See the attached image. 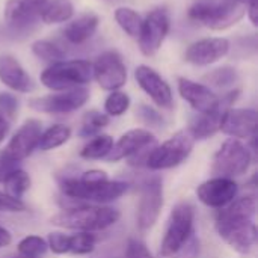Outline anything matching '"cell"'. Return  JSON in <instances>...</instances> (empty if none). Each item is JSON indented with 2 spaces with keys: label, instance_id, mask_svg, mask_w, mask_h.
<instances>
[{
  "label": "cell",
  "instance_id": "obj_1",
  "mask_svg": "<svg viewBox=\"0 0 258 258\" xmlns=\"http://www.w3.org/2000/svg\"><path fill=\"white\" fill-rule=\"evenodd\" d=\"M255 213V195H243L234 198L227 207L221 209L216 216V231L219 237L239 254H249L257 243Z\"/></svg>",
  "mask_w": 258,
  "mask_h": 258
},
{
  "label": "cell",
  "instance_id": "obj_2",
  "mask_svg": "<svg viewBox=\"0 0 258 258\" xmlns=\"http://www.w3.org/2000/svg\"><path fill=\"white\" fill-rule=\"evenodd\" d=\"M121 218V212L107 206H80L73 209H65L63 212L54 215L50 221L53 225L74 230V231H103L115 225Z\"/></svg>",
  "mask_w": 258,
  "mask_h": 258
},
{
  "label": "cell",
  "instance_id": "obj_3",
  "mask_svg": "<svg viewBox=\"0 0 258 258\" xmlns=\"http://www.w3.org/2000/svg\"><path fill=\"white\" fill-rule=\"evenodd\" d=\"M246 12L239 0H197L187 11V17L212 30H225L236 24Z\"/></svg>",
  "mask_w": 258,
  "mask_h": 258
},
{
  "label": "cell",
  "instance_id": "obj_4",
  "mask_svg": "<svg viewBox=\"0 0 258 258\" xmlns=\"http://www.w3.org/2000/svg\"><path fill=\"white\" fill-rule=\"evenodd\" d=\"M92 76V65L83 59L59 60L45 68L39 80L51 91H68L86 85Z\"/></svg>",
  "mask_w": 258,
  "mask_h": 258
},
{
  "label": "cell",
  "instance_id": "obj_5",
  "mask_svg": "<svg viewBox=\"0 0 258 258\" xmlns=\"http://www.w3.org/2000/svg\"><path fill=\"white\" fill-rule=\"evenodd\" d=\"M194 145H195V139L189 133V130L177 132L162 145H156L151 150L145 162V166L153 171H163V169L175 168L181 165L190 156Z\"/></svg>",
  "mask_w": 258,
  "mask_h": 258
},
{
  "label": "cell",
  "instance_id": "obj_6",
  "mask_svg": "<svg viewBox=\"0 0 258 258\" xmlns=\"http://www.w3.org/2000/svg\"><path fill=\"white\" fill-rule=\"evenodd\" d=\"M252 162L251 150L239 139H227L213 156L212 172L215 177L236 178L248 172Z\"/></svg>",
  "mask_w": 258,
  "mask_h": 258
},
{
  "label": "cell",
  "instance_id": "obj_7",
  "mask_svg": "<svg viewBox=\"0 0 258 258\" xmlns=\"http://www.w3.org/2000/svg\"><path fill=\"white\" fill-rule=\"evenodd\" d=\"M195 210L189 203H178L169 216L165 237L160 245V254L163 257L175 255L189 240L194 233Z\"/></svg>",
  "mask_w": 258,
  "mask_h": 258
},
{
  "label": "cell",
  "instance_id": "obj_8",
  "mask_svg": "<svg viewBox=\"0 0 258 258\" xmlns=\"http://www.w3.org/2000/svg\"><path fill=\"white\" fill-rule=\"evenodd\" d=\"M60 189L63 195L73 200H82L97 204H109L121 198L127 190L128 184L124 181H112L107 180L100 184H83L79 178L70 177L62 180Z\"/></svg>",
  "mask_w": 258,
  "mask_h": 258
},
{
  "label": "cell",
  "instance_id": "obj_9",
  "mask_svg": "<svg viewBox=\"0 0 258 258\" xmlns=\"http://www.w3.org/2000/svg\"><path fill=\"white\" fill-rule=\"evenodd\" d=\"M89 91L83 86L29 100V107L41 113H70L86 104Z\"/></svg>",
  "mask_w": 258,
  "mask_h": 258
},
{
  "label": "cell",
  "instance_id": "obj_10",
  "mask_svg": "<svg viewBox=\"0 0 258 258\" xmlns=\"http://www.w3.org/2000/svg\"><path fill=\"white\" fill-rule=\"evenodd\" d=\"M163 207V184L162 180L154 177L148 178L141 186L139 204H138V228L141 231L151 230Z\"/></svg>",
  "mask_w": 258,
  "mask_h": 258
},
{
  "label": "cell",
  "instance_id": "obj_11",
  "mask_svg": "<svg viewBox=\"0 0 258 258\" xmlns=\"http://www.w3.org/2000/svg\"><path fill=\"white\" fill-rule=\"evenodd\" d=\"M92 74L101 89L110 92L118 91L127 82V68L122 62V57L112 50L101 53L95 59L92 65Z\"/></svg>",
  "mask_w": 258,
  "mask_h": 258
},
{
  "label": "cell",
  "instance_id": "obj_12",
  "mask_svg": "<svg viewBox=\"0 0 258 258\" xmlns=\"http://www.w3.org/2000/svg\"><path fill=\"white\" fill-rule=\"evenodd\" d=\"M171 27L169 15L165 9L151 11L145 20H142V27L139 33V47L145 56H153L162 47Z\"/></svg>",
  "mask_w": 258,
  "mask_h": 258
},
{
  "label": "cell",
  "instance_id": "obj_13",
  "mask_svg": "<svg viewBox=\"0 0 258 258\" xmlns=\"http://www.w3.org/2000/svg\"><path fill=\"white\" fill-rule=\"evenodd\" d=\"M42 133V125L38 119H27L20 125V128L14 133L11 141L8 142L5 148V154L14 160V162H21L27 159L33 150L38 148V142Z\"/></svg>",
  "mask_w": 258,
  "mask_h": 258
},
{
  "label": "cell",
  "instance_id": "obj_14",
  "mask_svg": "<svg viewBox=\"0 0 258 258\" xmlns=\"http://www.w3.org/2000/svg\"><path fill=\"white\" fill-rule=\"evenodd\" d=\"M239 186L233 178L213 177L197 187V198L207 207L224 209L237 198Z\"/></svg>",
  "mask_w": 258,
  "mask_h": 258
},
{
  "label": "cell",
  "instance_id": "obj_15",
  "mask_svg": "<svg viewBox=\"0 0 258 258\" xmlns=\"http://www.w3.org/2000/svg\"><path fill=\"white\" fill-rule=\"evenodd\" d=\"M156 147V138L151 132L145 128H133L125 132L118 142H113L110 153L107 154V162H119L122 159H130L144 150Z\"/></svg>",
  "mask_w": 258,
  "mask_h": 258
},
{
  "label": "cell",
  "instance_id": "obj_16",
  "mask_svg": "<svg viewBox=\"0 0 258 258\" xmlns=\"http://www.w3.org/2000/svg\"><path fill=\"white\" fill-rule=\"evenodd\" d=\"M135 79L141 89L159 106L163 109H171L174 104L171 86L166 80L153 68L147 65H139L135 71Z\"/></svg>",
  "mask_w": 258,
  "mask_h": 258
},
{
  "label": "cell",
  "instance_id": "obj_17",
  "mask_svg": "<svg viewBox=\"0 0 258 258\" xmlns=\"http://www.w3.org/2000/svg\"><path fill=\"white\" fill-rule=\"evenodd\" d=\"M222 133L234 139H251L257 135V112L254 109L230 107L221 119Z\"/></svg>",
  "mask_w": 258,
  "mask_h": 258
},
{
  "label": "cell",
  "instance_id": "obj_18",
  "mask_svg": "<svg viewBox=\"0 0 258 258\" xmlns=\"http://www.w3.org/2000/svg\"><path fill=\"white\" fill-rule=\"evenodd\" d=\"M231 44L227 38H204L189 45L184 59L194 65L206 67L228 54Z\"/></svg>",
  "mask_w": 258,
  "mask_h": 258
},
{
  "label": "cell",
  "instance_id": "obj_19",
  "mask_svg": "<svg viewBox=\"0 0 258 258\" xmlns=\"http://www.w3.org/2000/svg\"><path fill=\"white\" fill-rule=\"evenodd\" d=\"M178 92L184 101L200 113H209L219 107V97L206 85L197 83L186 77L178 79Z\"/></svg>",
  "mask_w": 258,
  "mask_h": 258
},
{
  "label": "cell",
  "instance_id": "obj_20",
  "mask_svg": "<svg viewBox=\"0 0 258 258\" xmlns=\"http://www.w3.org/2000/svg\"><path fill=\"white\" fill-rule=\"evenodd\" d=\"M47 0H8L5 5V20L15 29H24L39 18V12Z\"/></svg>",
  "mask_w": 258,
  "mask_h": 258
},
{
  "label": "cell",
  "instance_id": "obj_21",
  "mask_svg": "<svg viewBox=\"0 0 258 258\" xmlns=\"http://www.w3.org/2000/svg\"><path fill=\"white\" fill-rule=\"evenodd\" d=\"M0 82L9 89L21 94H27L35 89L30 76L24 71L20 62L9 54L0 56Z\"/></svg>",
  "mask_w": 258,
  "mask_h": 258
},
{
  "label": "cell",
  "instance_id": "obj_22",
  "mask_svg": "<svg viewBox=\"0 0 258 258\" xmlns=\"http://www.w3.org/2000/svg\"><path fill=\"white\" fill-rule=\"evenodd\" d=\"M98 27V17L94 14H85L73 20L63 29V38L71 44H83L94 36Z\"/></svg>",
  "mask_w": 258,
  "mask_h": 258
},
{
  "label": "cell",
  "instance_id": "obj_23",
  "mask_svg": "<svg viewBox=\"0 0 258 258\" xmlns=\"http://www.w3.org/2000/svg\"><path fill=\"white\" fill-rule=\"evenodd\" d=\"M74 14L73 3L70 0H47L39 12V18L45 24L65 23Z\"/></svg>",
  "mask_w": 258,
  "mask_h": 258
},
{
  "label": "cell",
  "instance_id": "obj_24",
  "mask_svg": "<svg viewBox=\"0 0 258 258\" xmlns=\"http://www.w3.org/2000/svg\"><path fill=\"white\" fill-rule=\"evenodd\" d=\"M71 138V128L63 124H53L48 127L45 132L41 133L39 142H38V150L41 151H51L54 148L62 147L67 144Z\"/></svg>",
  "mask_w": 258,
  "mask_h": 258
},
{
  "label": "cell",
  "instance_id": "obj_25",
  "mask_svg": "<svg viewBox=\"0 0 258 258\" xmlns=\"http://www.w3.org/2000/svg\"><path fill=\"white\" fill-rule=\"evenodd\" d=\"M113 147V138L109 135H97L91 139L80 151V157L86 160H101L106 159Z\"/></svg>",
  "mask_w": 258,
  "mask_h": 258
},
{
  "label": "cell",
  "instance_id": "obj_26",
  "mask_svg": "<svg viewBox=\"0 0 258 258\" xmlns=\"http://www.w3.org/2000/svg\"><path fill=\"white\" fill-rule=\"evenodd\" d=\"M3 186H5V192L15 197V198H20L30 189V177L26 171L20 169V168H15L14 171H11L5 180L2 181Z\"/></svg>",
  "mask_w": 258,
  "mask_h": 258
},
{
  "label": "cell",
  "instance_id": "obj_27",
  "mask_svg": "<svg viewBox=\"0 0 258 258\" xmlns=\"http://www.w3.org/2000/svg\"><path fill=\"white\" fill-rule=\"evenodd\" d=\"M115 20L118 23V26L132 38H138L141 33V27H142V18L141 15L132 9V8H118L115 11Z\"/></svg>",
  "mask_w": 258,
  "mask_h": 258
},
{
  "label": "cell",
  "instance_id": "obj_28",
  "mask_svg": "<svg viewBox=\"0 0 258 258\" xmlns=\"http://www.w3.org/2000/svg\"><path fill=\"white\" fill-rule=\"evenodd\" d=\"M107 125H109V116L107 115H104L98 110H89L85 113V116L82 119L79 136H82V138L97 136L98 132H101Z\"/></svg>",
  "mask_w": 258,
  "mask_h": 258
},
{
  "label": "cell",
  "instance_id": "obj_29",
  "mask_svg": "<svg viewBox=\"0 0 258 258\" xmlns=\"http://www.w3.org/2000/svg\"><path fill=\"white\" fill-rule=\"evenodd\" d=\"M95 245H97V237L92 233L77 231L76 234L70 236L68 254L88 255V254H91L95 249Z\"/></svg>",
  "mask_w": 258,
  "mask_h": 258
},
{
  "label": "cell",
  "instance_id": "obj_30",
  "mask_svg": "<svg viewBox=\"0 0 258 258\" xmlns=\"http://www.w3.org/2000/svg\"><path fill=\"white\" fill-rule=\"evenodd\" d=\"M32 51L36 57H39L45 62H51V63L65 59V51L54 42H50L45 39L35 41L32 44Z\"/></svg>",
  "mask_w": 258,
  "mask_h": 258
},
{
  "label": "cell",
  "instance_id": "obj_31",
  "mask_svg": "<svg viewBox=\"0 0 258 258\" xmlns=\"http://www.w3.org/2000/svg\"><path fill=\"white\" fill-rule=\"evenodd\" d=\"M48 249L47 240L39 236H26L17 245V251L20 255L29 258H39Z\"/></svg>",
  "mask_w": 258,
  "mask_h": 258
},
{
  "label": "cell",
  "instance_id": "obj_32",
  "mask_svg": "<svg viewBox=\"0 0 258 258\" xmlns=\"http://www.w3.org/2000/svg\"><path fill=\"white\" fill-rule=\"evenodd\" d=\"M204 80L216 88H227L239 80V74L233 67H221L206 74Z\"/></svg>",
  "mask_w": 258,
  "mask_h": 258
},
{
  "label": "cell",
  "instance_id": "obj_33",
  "mask_svg": "<svg viewBox=\"0 0 258 258\" xmlns=\"http://www.w3.org/2000/svg\"><path fill=\"white\" fill-rule=\"evenodd\" d=\"M130 107V97L125 92L113 91L104 101V110L109 116H121Z\"/></svg>",
  "mask_w": 258,
  "mask_h": 258
},
{
  "label": "cell",
  "instance_id": "obj_34",
  "mask_svg": "<svg viewBox=\"0 0 258 258\" xmlns=\"http://www.w3.org/2000/svg\"><path fill=\"white\" fill-rule=\"evenodd\" d=\"M18 112V100L8 92H0V116L6 121H12Z\"/></svg>",
  "mask_w": 258,
  "mask_h": 258
},
{
  "label": "cell",
  "instance_id": "obj_35",
  "mask_svg": "<svg viewBox=\"0 0 258 258\" xmlns=\"http://www.w3.org/2000/svg\"><path fill=\"white\" fill-rule=\"evenodd\" d=\"M68 243H70V236H67L65 233L56 231V233L48 234L47 245L53 254H57V255L68 254Z\"/></svg>",
  "mask_w": 258,
  "mask_h": 258
},
{
  "label": "cell",
  "instance_id": "obj_36",
  "mask_svg": "<svg viewBox=\"0 0 258 258\" xmlns=\"http://www.w3.org/2000/svg\"><path fill=\"white\" fill-rule=\"evenodd\" d=\"M27 206L20 200L15 198L6 192H0V212H8V213H21L26 212Z\"/></svg>",
  "mask_w": 258,
  "mask_h": 258
},
{
  "label": "cell",
  "instance_id": "obj_37",
  "mask_svg": "<svg viewBox=\"0 0 258 258\" xmlns=\"http://www.w3.org/2000/svg\"><path fill=\"white\" fill-rule=\"evenodd\" d=\"M136 115H138L145 124H148V125H151V127H160V125L163 124V116H162L157 110H154L153 107H150V106L141 104V106L138 107V110H136Z\"/></svg>",
  "mask_w": 258,
  "mask_h": 258
},
{
  "label": "cell",
  "instance_id": "obj_38",
  "mask_svg": "<svg viewBox=\"0 0 258 258\" xmlns=\"http://www.w3.org/2000/svg\"><path fill=\"white\" fill-rule=\"evenodd\" d=\"M125 258H153V255L142 240L128 239L125 246Z\"/></svg>",
  "mask_w": 258,
  "mask_h": 258
},
{
  "label": "cell",
  "instance_id": "obj_39",
  "mask_svg": "<svg viewBox=\"0 0 258 258\" xmlns=\"http://www.w3.org/2000/svg\"><path fill=\"white\" fill-rule=\"evenodd\" d=\"M79 180L83 184H100V183L107 181L109 180V175L103 169H89V171L83 172Z\"/></svg>",
  "mask_w": 258,
  "mask_h": 258
},
{
  "label": "cell",
  "instance_id": "obj_40",
  "mask_svg": "<svg viewBox=\"0 0 258 258\" xmlns=\"http://www.w3.org/2000/svg\"><path fill=\"white\" fill-rule=\"evenodd\" d=\"M246 12H248V17H249L251 23H252L254 26H257L258 24V0L251 2V3L246 6Z\"/></svg>",
  "mask_w": 258,
  "mask_h": 258
},
{
  "label": "cell",
  "instance_id": "obj_41",
  "mask_svg": "<svg viewBox=\"0 0 258 258\" xmlns=\"http://www.w3.org/2000/svg\"><path fill=\"white\" fill-rule=\"evenodd\" d=\"M12 243V234L0 225V248L9 246Z\"/></svg>",
  "mask_w": 258,
  "mask_h": 258
},
{
  "label": "cell",
  "instance_id": "obj_42",
  "mask_svg": "<svg viewBox=\"0 0 258 258\" xmlns=\"http://www.w3.org/2000/svg\"><path fill=\"white\" fill-rule=\"evenodd\" d=\"M8 133H9V121H6L5 118L0 116V144L5 141Z\"/></svg>",
  "mask_w": 258,
  "mask_h": 258
},
{
  "label": "cell",
  "instance_id": "obj_43",
  "mask_svg": "<svg viewBox=\"0 0 258 258\" xmlns=\"http://www.w3.org/2000/svg\"><path fill=\"white\" fill-rule=\"evenodd\" d=\"M239 2H240L242 5H245V6H248V5H249L251 2H254V0H239Z\"/></svg>",
  "mask_w": 258,
  "mask_h": 258
},
{
  "label": "cell",
  "instance_id": "obj_44",
  "mask_svg": "<svg viewBox=\"0 0 258 258\" xmlns=\"http://www.w3.org/2000/svg\"><path fill=\"white\" fill-rule=\"evenodd\" d=\"M8 258H29V257H23V255H20V254H18V255H15V257H8Z\"/></svg>",
  "mask_w": 258,
  "mask_h": 258
}]
</instances>
